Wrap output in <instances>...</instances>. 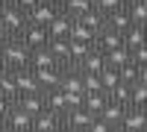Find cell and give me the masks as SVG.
I'll list each match as a JSON object with an SVG mask.
<instances>
[{"instance_id": "6da1fadb", "label": "cell", "mask_w": 147, "mask_h": 132, "mask_svg": "<svg viewBox=\"0 0 147 132\" xmlns=\"http://www.w3.org/2000/svg\"><path fill=\"white\" fill-rule=\"evenodd\" d=\"M0 23H3V29L12 35V38H21V32L27 29V23H30V15L24 9H18L15 3H6L3 15H0Z\"/></svg>"}, {"instance_id": "7a4b0ae2", "label": "cell", "mask_w": 147, "mask_h": 132, "mask_svg": "<svg viewBox=\"0 0 147 132\" xmlns=\"http://www.w3.org/2000/svg\"><path fill=\"white\" fill-rule=\"evenodd\" d=\"M0 56L6 59V65L9 70H15V68H24V65H30V47L24 44L21 38H9L3 47H0Z\"/></svg>"}, {"instance_id": "3957f363", "label": "cell", "mask_w": 147, "mask_h": 132, "mask_svg": "<svg viewBox=\"0 0 147 132\" xmlns=\"http://www.w3.org/2000/svg\"><path fill=\"white\" fill-rule=\"evenodd\" d=\"M94 121V112H88L85 106H74L62 115V129H88Z\"/></svg>"}, {"instance_id": "277c9868", "label": "cell", "mask_w": 147, "mask_h": 132, "mask_svg": "<svg viewBox=\"0 0 147 132\" xmlns=\"http://www.w3.org/2000/svg\"><path fill=\"white\" fill-rule=\"evenodd\" d=\"M12 74H15V82H18V97H21V94H35V91H44V88L38 85V79H35V70H32L30 65L15 68Z\"/></svg>"}, {"instance_id": "5b68a950", "label": "cell", "mask_w": 147, "mask_h": 132, "mask_svg": "<svg viewBox=\"0 0 147 132\" xmlns=\"http://www.w3.org/2000/svg\"><path fill=\"white\" fill-rule=\"evenodd\" d=\"M6 129H15V132L32 129V115L24 109V106L12 103V106H9V112H6Z\"/></svg>"}, {"instance_id": "8992f818", "label": "cell", "mask_w": 147, "mask_h": 132, "mask_svg": "<svg viewBox=\"0 0 147 132\" xmlns=\"http://www.w3.org/2000/svg\"><path fill=\"white\" fill-rule=\"evenodd\" d=\"M21 41L30 47V50H35V47H44L47 41H50V32H47V27H41V23H27V29L21 32Z\"/></svg>"}, {"instance_id": "52a82bcc", "label": "cell", "mask_w": 147, "mask_h": 132, "mask_svg": "<svg viewBox=\"0 0 147 132\" xmlns=\"http://www.w3.org/2000/svg\"><path fill=\"white\" fill-rule=\"evenodd\" d=\"M62 74L65 68L62 65H47V68H35V79H38V85L47 91V88H59V82H62Z\"/></svg>"}, {"instance_id": "ba28073f", "label": "cell", "mask_w": 147, "mask_h": 132, "mask_svg": "<svg viewBox=\"0 0 147 132\" xmlns=\"http://www.w3.org/2000/svg\"><path fill=\"white\" fill-rule=\"evenodd\" d=\"M59 9H62L59 3H47V0H41L38 6H32V9L27 12V15H30L32 23H41V27H47V23H50V21L59 15Z\"/></svg>"}, {"instance_id": "9c48e42d", "label": "cell", "mask_w": 147, "mask_h": 132, "mask_svg": "<svg viewBox=\"0 0 147 132\" xmlns=\"http://www.w3.org/2000/svg\"><path fill=\"white\" fill-rule=\"evenodd\" d=\"M71 27H74V15H68L65 9H59V15L47 23V32H50V38H68Z\"/></svg>"}, {"instance_id": "30bf717a", "label": "cell", "mask_w": 147, "mask_h": 132, "mask_svg": "<svg viewBox=\"0 0 147 132\" xmlns=\"http://www.w3.org/2000/svg\"><path fill=\"white\" fill-rule=\"evenodd\" d=\"M118 44H124V32H118V29H100L94 35V50H100V53H106V50H112V47H118Z\"/></svg>"}, {"instance_id": "8fae6325", "label": "cell", "mask_w": 147, "mask_h": 132, "mask_svg": "<svg viewBox=\"0 0 147 132\" xmlns=\"http://www.w3.org/2000/svg\"><path fill=\"white\" fill-rule=\"evenodd\" d=\"M118 129H147V109H138V106H127L124 121H121Z\"/></svg>"}, {"instance_id": "7c38bea8", "label": "cell", "mask_w": 147, "mask_h": 132, "mask_svg": "<svg viewBox=\"0 0 147 132\" xmlns=\"http://www.w3.org/2000/svg\"><path fill=\"white\" fill-rule=\"evenodd\" d=\"M32 129H62V115L41 109L38 115H32Z\"/></svg>"}, {"instance_id": "4fadbf2b", "label": "cell", "mask_w": 147, "mask_h": 132, "mask_svg": "<svg viewBox=\"0 0 147 132\" xmlns=\"http://www.w3.org/2000/svg\"><path fill=\"white\" fill-rule=\"evenodd\" d=\"M44 103H47V109L56 112V115H65L68 112V97H65L62 88H47L44 91Z\"/></svg>"}, {"instance_id": "5bb4252c", "label": "cell", "mask_w": 147, "mask_h": 132, "mask_svg": "<svg viewBox=\"0 0 147 132\" xmlns=\"http://www.w3.org/2000/svg\"><path fill=\"white\" fill-rule=\"evenodd\" d=\"M59 88H62L65 94H85V85H82V79H80V70H71V68H65V74H62V82H59Z\"/></svg>"}, {"instance_id": "9a60e30c", "label": "cell", "mask_w": 147, "mask_h": 132, "mask_svg": "<svg viewBox=\"0 0 147 132\" xmlns=\"http://www.w3.org/2000/svg\"><path fill=\"white\" fill-rule=\"evenodd\" d=\"M147 41V27L144 23H129V27L124 29V44L129 47V50H136L138 44Z\"/></svg>"}, {"instance_id": "2e32d148", "label": "cell", "mask_w": 147, "mask_h": 132, "mask_svg": "<svg viewBox=\"0 0 147 132\" xmlns=\"http://www.w3.org/2000/svg\"><path fill=\"white\" fill-rule=\"evenodd\" d=\"M47 47H50V53L56 56V62L62 65V68L71 62V38H50Z\"/></svg>"}, {"instance_id": "e0dca14e", "label": "cell", "mask_w": 147, "mask_h": 132, "mask_svg": "<svg viewBox=\"0 0 147 132\" xmlns=\"http://www.w3.org/2000/svg\"><path fill=\"white\" fill-rule=\"evenodd\" d=\"M18 106H24L30 115H38L41 109H47V103H44V91H35V94H21V97L15 100Z\"/></svg>"}, {"instance_id": "ac0fdd59", "label": "cell", "mask_w": 147, "mask_h": 132, "mask_svg": "<svg viewBox=\"0 0 147 132\" xmlns=\"http://www.w3.org/2000/svg\"><path fill=\"white\" fill-rule=\"evenodd\" d=\"M109 103V91L106 88H100V91H85V97H82V106L88 112H94V115H100V109Z\"/></svg>"}, {"instance_id": "d6986e66", "label": "cell", "mask_w": 147, "mask_h": 132, "mask_svg": "<svg viewBox=\"0 0 147 132\" xmlns=\"http://www.w3.org/2000/svg\"><path fill=\"white\" fill-rule=\"evenodd\" d=\"M47 65H59L56 62V56L50 53V47H35V50H30V68L35 70V68H47Z\"/></svg>"}, {"instance_id": "ffe728a7", "label": "cell", "mask_w": 147, "mask_h": 132, "mask_svg": "<svg viewBox=\"0 0 147 132\" xmlns=\"http://www.w3.org/2000/svg\"><path fill=\"white\" fill-rule=\"evenodd\" d=\"M106 68H109V62H106V56H103L100 50H91V53L80 62V70H91V74H103Z\"/></svg>"}, {"instance_id": "44dd1931", "label": "cell", "mask_w": 147, "mask_h": 132, "mask_svg": "<svg viewBox=\"0 0 147 132\" xmlns=\"http://www.w3.org/2000/svg\"><path fill=\"white\" fill-rule=\"evenodd\" d=\"M129 23H132V18H129L127 6H121V9H115V12H109V15H106V27H109V29L124 32V29L129 27Z\"/></svg>"}, {"instance_id": "7402d4cb", "label": "cell", "mask_w": 147, "mask_h": 132, "mask_svg": "<svg viewBox=\"0 0 147 132\" xmlns=\"http://www.w3.org/2000/svg\"><path fill=\"white\" fill-rule=\"evenodd\" d=\"M124 112H127V106L124 103H115V100H109L103 109H100V117H106L109 123H112L115 129L121 126V121H124Z\"/></svg>"}, {"instance_id": "603a6c76", "label": "cell", "mask_w": 147, "mask_h": 132, "mask_svg": "<svg viewBox=\"0 0 147 132\" xmlns=\"http://www.w3.org/2000/svg\"><path fill=\"white\" fill-rule=\"evenodd\" d=\"M103 56H106V62L112 65V68H121L124 62H129V59H132V53H129L127 44H118V47H112V50H106Z\"/></svg>"}, {"instance_id": "cb8c5ba5", "label": "cell", "mask_w": 147, "mask_h": 132, "mask_svg": "<svg viewBox=\"0 0 147 132\" xmlns=\"http://www.w3.org/2000/svg\"><path fill=\"white\" fill-rule=\"evenodd\" d=\"M59 6H62L68 15L80 18V15H85V12H91V9H94V0H62Z\"/></svg>"}, {"instance_id": "d4e9b609", "label": "cell", "mask_w": 147, "mask_h": 132, "mask_svg": "<svg viewBox=\"0 0 147 132\" xmlns=\"http://www.w3.org/2000/svg\"><path fill=\"white\" fill-rule=\"evenodd\" d=\"M94 29L91 27H85V23L80 21V18H74V27H71V35H68V38H74V41H91L94 44Z\"/></svg>"}, {"instance_id": "484cf974", "label": "cell", "mask_w": 147, "mask_h": 132, "mask_svg": "<svg viewBox=\"0 0 147 132\" xmlns=\"http://www.w3.org/2000/svg\"><path fill=\"white\" fill-rule=\"evenodd\" d=\"M129 106L147 109V82H132L129 85Z\"/></svg>"}, {"instance_id": "4316f807", "label": "cell", "mask_w": 147, "mask_h": 132, "mask_svg": "<svg viewBox=\"0 0 147 132\" xmlns=\"http://www.w3.org/2000/svg\"><path fill=\"white\" fill-rule=\"evenodd\" d=\"M124 6L129 12L132 23H147V3H144V0H127Z\"/></svg>"}, {"instance_id": "83f0119b", "label": "cell", "mask_w": 147, "mask_h": 132, "mask_svg": "<svg viewBox=\"0 0 147 132\" xmlns=\"http://www.w3.org/2000/svg\"><path fill=\"white\" fill-rule=\"evenodd\" d=\"M0 94H6L12 103L18 100V82H15V74H12V70L0 74Z\"/></svg>"}, {"instance_id": "f1b7e54d", "label": "cell", "mask_w": 147, "mask_h": 132, "mask_svg": "<svg viewBox=\"0 0 147 132\" xmlns=\"http://www.w3.org/2000/svg\"><path fill=\"white\" fill-rule=\"evenodd\" d=\"M109 100H115V103H124V106H129V82H124L121 79L118 85L109 91Z\"/></svg>"}, {"instance_id": "f546056e", "label": "cell", "mask_w": 147, "mask_h": 132, "mask_svg": "<svg viewBox=\"0 0 147 132\" xmlns=\"http://www.w3.org/2000/svg\"><path fill=\"white\" fill-rule=\"evenodd\" d=\"M118 74H121V79H124V82H129V85H132V82H138V62H132V59H129V62H124V65L118 68Z\"/></svg>"}, {"instance_id": "4dcf8cb0", "label": "cell", "mask_w": 147, "mask_h": 132, "mask_svg": "<svg viewBox=\"0 0 147 132\" xmlns=\"http://www.w3.org/2000/svg\"><path fill=\"white\" fill-rule=\"evenodd\" d=\"M80 79H82L85 91H100V88H103V82H100V74H91V70H80Z\"/></svg>"}, {"instance_id": "1f68e13d", "label": "cell", "mask_w": 147, "mask_h": 132, "mask_svg": "<svg viewBox=\"0 0 147 132\" xmlns=\"http://www.w3.org/2000/svg\"><path fill=\"white\" fill-rule=\"evenodd\" d=\"M100 82H103V88H106V91H112V88L118 85V82H121V74H118V68H112V65H109V68L103 70V74H100Z\"/></svg>"}, {"instance_id": "d6a6232c", "label": "cell", "mask_w": 147, "mask_h": 132, "mask_svg": "<svg viewBox=\"0 0 147 132\" xmlns=\"http://www.w3.org/2000/svg\"><path fill=\"white\" fill-rule=\"evenodd\" d=\"M127 0H94V9H100L103 15H109V12H115V9H121Z\"/></svg>"}, {"instance_id": "836d02e7", "label": "cell", "mask_w": 147, "mask_h": 132, "mask_svg": "<svg viewBox=\"0 0 147 132\" xmlns=\"http://www.w3.org/2000/svg\"><path fill=\"white\" fill-rule=\"evenodd\" d=\"M109 129H115V126L109 123L106 117H100V115H94V121H91V126H88V132H109Z\"/></svg>"}, {"instance_id": "e575fe53", "label": "cell", "mask_w": 147, "mask_h": 132, "mask_svg": "<svg viewBox=\"0 0 147 132\" xmlns=\"http://www.w3.org/2000/svg\"><path fill=\"white\" fill-rule=\"evenodd\" d=\"M129 53H132V62L144 65V62H147V41H144V44H138L136 50H129Z\"/></svg>"}, {"instance_id": "d590c367", "label": "cell", "mask_w": 147, "mask_h": 132, "mask_svg": "<svg viewBox=\"0 0 147 132\" xmlns=\"http://www.w3.org/2000/svg\"><path fill=\"white\" fill-rule=\"evenodd\" d=\"M12 3H15L18 9H24V12H30L32 6H38V3H41V0H12Z\"/></svg>"}, {"instance_id": "8d00e7d4", "label": "cell", "mask_w": 147, "mask_h": 132, "mask_svg": "<svg viewBox=\"0 0 147 132\" xmlns=\"http://www.w3.org/2000/svg\"><path fill=\"white\" fill-rule=\"evenodd\" d=\"M9 106H12V100L6 97V94H0V115H6V112H9Z\"/></svg>"}, {"instance_id": "74e56055", "label": "cell", "mask_w": 147, "mask_h": 132, "mask_svg": "<svg viewBox=\"0 0 147 132\" xmlns=\"http://www.w3.org/2000/svg\"><path fill=\"white\" fill-rule=\"evenodd\" d=\"M138 82H147V62L138 65Z\"/></svg>"}, {"instance_id": "f35d334b", "label": "cell", "mask_w": 147, "mask_h": 132, "mask_svg": "<svg viewBox=\"0 0 147 132\" xmlns=\"http://www.w3.org/2000/svg\"><path fill=\"white\" fill-rule=\"evenodd\" d=\"M9 38H12V35H9V32H6V29H3V23H0V47H3V44H6V41H9Z\"/></svg>"}, {"instance_id": "ab89813d", "label": "cell", "mask_w": 147, "mask_h": 132, "mask_svg": "<svg viewBox=\"0 0 147 132\" xmlns=\"http://www.w3.org/2000/svg\"><path fill=\"white\" fill-rule=\"evenodd\" d=\"M6 70H9V65H6V59L0 56V74H6Z\"/></svg>"}, {"instance_id": "60d3db41", "label": "cell", "mask_w": 147, "mask_h": 132, "mask_svg": "<svg viewBox=\"0 0 147 132\" xmlns=\"http://www.w3.org/2000/svg\"><path fill=\"white\" fill-rule=\"evenodd\" d=\"M0 129H6V115H0Z\"/></svg>"}, {"instance_id": "b9f144b4", "label": "cell", "mask_w": 147, "mask_h": 132, "mask_svg": "<svg viewBox=\"0 0 147 132\" xmlns=\"http://www.w3.org/2000/svg\"><path fill=\"white\" fill-rule=\"evenodd\" d=\"M47 3H62V0H47Z\"/></svg>"}, {"instance_id": "7bdbcfd3", "label": "cell", "mask_w": 147, "mask_h": 132, "mask_svg": "<svg viewBox=\"0 0 147 132\" xmlns=\"http://www.w3.org/2000/svg\"><path fill=\"white\" fill-rule=\"evenodd\" d=\"M3 6H6V3H0V15H3Z\"/></svg>"}, {"instance_id": "ee69618b", "label": "cell", "mask_w": 147, "mask_h": 132, "mask_svg": "<svg viewBox=\"0 0 147 132\" xmlns=\"http://www.w3.org/2000/svg\"><path fill=\"white\" fill-rule=\"evenodd\" d=\"M0 3H12V0H0Z\"/></svg>"}, {"instance_id": "f6af8a7d", "label": "cell", "mask_w": 147, "mask_h": 132, "mask_svg": "<svg viewBox=\"0 0 147 132\" xmlns=\"http://www.w3.org/2000/svg\"><path fill=\"white\" fill-rule=\"evenodd\" d=\"M144 3H147V0H144Z\"/></svg>"}, {"instance_id": "bcb514c9", "label": "cell", "mask_w": 147, "mask_h": 132, "mask_svg": "<svg viewBox=\"0 0 147 132\" xmlns=\"http://www.w3.org/2000/svg\"><path fill=\"white\" fill-rule=\"evenodd\" d=\"M144 27H147V23H144Z\"/></svg>"}]
</instances>
